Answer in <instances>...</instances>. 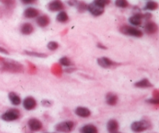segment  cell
<instances>
[{
  "instance_id": "33",
  "label": "cell",
  "mask_w": 159,
  "mask_h": 133,
  "mask_svg": "<svg viewBox=\"0 0 159 133\" xmlns=\"http://www.w3.org/2000/svg\"><path fill=\"white\" fill-rule=\"evenodd\" d=\"M41 104L42 105L45 107H49L52 105V103H51L50 101H48V100H43V101H42Z\"/></svg>"
},
{
  "instance_id": "23",
  "label": "cell",
  "mask_w": 159,
  "mask_h": 133,
  "mask_svg": "<svg viewBox=\"0 0 159 133\" xmlns=\"http://www.w3.org/2000/svg\"><path fill=\"white\" fill-rule=\"evenodd\" d=\"M158 8V4L157 2L149 1L146 3V5L144 6V10L154 11V10H156Z\"/></svg>"
},
{
  "instance_id": "1",
  "label": "cell",
  "mask_w": 159,
  "mask_h": 133,
  "mask_svg": "<svg viewBox=\"0 0 159 133\" xmlns=\"http://www.w3.org/2000/svg\"><path fill=\"white\" fill-rule=\"evenodd\" d=\"M3 69L5 71L12 73H23V66L20 63L14 61H6L2 63Z\"/></svg>"
},
{
  "instance_id": "37",
  "label": "cell",
  "mask_w": 159,
  "mask_h": 133,
  "mask_svg": "<svg viewBox=\"0 0 159 133\" xmlns=\"http://www.w3.org/2000/svg\"><path fill=\"white\" fill-rule=\"evenodd\" d=\"M115 133H118V132H115Z\"/></svg>"
},
{
  "instance_id": "21",
  "label": "cell",
  "mask_w": 159,
  "mask_h": 133,
  "mask_svg": "<svg viewBox=\"0 0 159 133\" xmlns=\"http://www.w3.org/2000/svg\"><path fill=\"white\" fill-rule=\"evenodd\" d=\"M81 133H98V129L92 124L85 125L81 128Z\"/></svg>"
},
{
  "instance_id": "9",
  "label": "cell",
  "mask_w": 159,
  "mask_h": 133,
  "mask_svg": "<svg viewBox=\"0 0 159 133\" xmlns=\"http://www.w3.org/2000/svg\"><path fill=\"white\" fill-rule=\"evenodd\" d=\"M37 105V101L33 97H26L23 101V106L26 110L32 111L36 108Z\"/></svg>"
},
{
  "instance_id": "8",
  "label": "cell",
  "mask_w": 159,
  "mask_h": 133,
  "mask_svg": "<svg viewBox=\"0 0 159 133\" xmlns=\"http://www.w3.org/2000/svg\"><path fill=\"white\" fill-rule=\"evenodd\" d=\"M87 10L90 12L94 17H99L104 12V8L99 7L94 2L90 3L87 6Z\"/></svg>"
},
{
  "instance_id": "12",
  "label": "cell",
  "mask_w": 159,
  "mask_h": 133,
  "mask_svg": "<svg viewBox=\"0 0 159 133\" xmlns=\"http://www.w3.org/2000/svg\"><path fill=\"white\" fill-rule=\"evenodd\" d=\"M158 26L155 22H148L144 26V31L148 34H155L158 32Z\"/></svg>"
},
{
  "instance_id": "17",
  "label": "cell",
  "mask_w": 159,
  "mask_h": 133,
  "mask_svg": "<svg viewBox=\"0 0 159 133\" xmlns=\"http://www.w3.org/2000/svg\"><path fill=\"white\" fill-rule=\"evenodd\" d=\"M8 97H9V100L11 102V104L14 106L20 105L22 102L20 97L19 96L18 94H16V93H14V92H10V93H9Z\"/></svg>"
},
{
  "instance_id": "19",
  "label": "cell",
  "mask_w": 159,
  "mask_h": 133,
  "mask_svg": "<svg viewBox=\"0 0 159 133\" xmlns=\"http://www.w3.org/2000/svg\"><path fill=\"white\" fill-rule=\"evenodd\" d=\"M106 101H107V104L110 106L116 105L118 102L117 95L113 93H107L106 97Z\"/></svg>"
},
{
  "instance_id": "36",
  "label": "cell",
  "mask_w": 159,
  "mask_h": 133,
  "mask_svg": "<svg viewBox=\"0 0 159 133\" xmlns=\"http://www.w3.org/2000/svg\"><path fill=\"white\" fill-rule=\"evenodd\" d=\"M21 1L23 2V3H25V4H29V3L34 2L35 0H21Z\"/></svg>"
},
{
  "instance_id": "16",
  "label": "cell",
  "mask_w": 159,
  "mask_h": 133,
  "mask_svg": "<svg viewBox=\"0 0 159 133\" xmlns=\"http://www.w3.org/2000/svg\"><path fill=\"white\" fill-rule=\"evenodd\" d=\"M51 20H50L49 17H48L47 15L38 16L37 18V23L40 27H45V26H48Z\"/></svg>"
},
{
  "instance_id": "27",
  "label": "cell",
  "mask_w": 159,
  "mask_h": 133,
  "mask_svg": "<svg viewBox=\"0 0 159 133\" xmlns=\"http://www.w3.org/2000/svg\"><path fill=\"white\" fill-rule=\"evenodd\" d=\"M87 6H88V5L85 2H84L79 1V2H78L77 6H76L75 7L77 8L78 11H79V12H85V10H87Z\"/></svg>"
},
{
  "instance_id": "20",
  "label": "cell",
  "mask_w": 159,
  "mask_h": 133,
  "mask_svg": "<svg viewBox=\"0 0 159 133\" xmlns=\"http://www.w3.org/2000/svg\"><path fill=\"white\" fill-rule=\"evenodd\" d=\"M134 86L138 88H151L153 87V84L148 79H143L141 80L138 81L134 83Z\"/></svg>"
},
{
  "instance_id": "35",
  "label": "cell",
  "mask_w": 159,
  "mask_h": 133,
  "mask_svg": "<svg viewBox=\"0 0 159 133\" xmlns=\"http://www.w3.org/2000/svg\"><path fill=\"white\" fill-rule=\"evenodd\" d=\"M97 47H98V48H101V49H107V47L104 46L103 45H102V44H100V43L97 44Z\"/></svg>"
},
{
  "instance_id": "2",
  "label": "cell",
  "mask_w": 159,
  "mask_h": 133,
  "mask_svg": "<svg viewBox=\"0 0 159 133\" xmlns=\"http://www.w3.org/2000/svg\"><path fill=\"white\" fill-rule=\"evenodd\" d=\"M151 127V123L147 120L134 121L130 126V129L134 132L140 133L148 130Z\"/></svg>"
},
{
  "instance_id": "32",
  "label": "cell",
  "mask_w": 159,
  "mask_h": 133,
  "mask_svg": "<svg viewBox=\"0 0 159 133\" xmlns=\"http://www.w3.org/2000/svg\"><path fill=\"white\" fill-rule=\"evenodd\" d=\"M78 2H79V0H67V3L68 6H74V7L77 6Z\"/></svg>"
},
{
  "instance_id": "7",
  "label": "cell",
  "mask_w": 159,
  "mask_h": 133,
  "mask_svg": "<svg viewBox=\"0 0 159 133\" xmlns=\"http://www.w3.org/2000/svg\"><path fill=\"white\" fill-rule=\"evenodd\" d=\"M28 127L30 129L32 132H38V131L41 130L43 128V124L41 121L37 118H30L27 122Z\"/></svg>"
},
{
  "instance_id": "34",
  "label": "cell",
  "mask_w": 159,
  "mask_h": 133,
  "mask_svg": "<svg viewBox=\"0 0 159 133\" xmlns=\"http://www.w3.org/2000/svg\"><path fill=\"white\" fill-rule=\"evenodd\" d=\"M0 53H3V54H6V55L9 54V52L7 51V50H6L5 48H2V47H0Z\"/></svg>"
},
{
  "instance_id": "26",
  "label": "cell",
  "mask_w": 159,
  "mask_h": 133,
  "mask_svg": "<svg viewBox=\"0 0 159 133\" xmlns=\"http://www.w3.org/2000/svg\"><path fill=\"white\" fill-rule=\"evenodd\" d=\"M115 5L117 7L124 9V8L128 7L129 2H127V0H116L115 1Z\"/></svg>"
},
{
  "instance_id": "25",
  "label": "cell",
  "mask_w": 159,
  "mask_h": 133,
  "mask_svg": "<svg viewBox=\"0 0 159 133\" xmlns=\"http://www.w3.org/2000/svg\"><path fill=\"white\" fill-rule=\"evenodd\" d=\"M59 63L65 67H69L71 65H72V62H71V61L68 57H62L59 60Z\"/></svg>"
},
{
  "instance_id": "5",
  "label": "cell",
  "mask_w": 159,
  "mask_h": 133,
  "mask_svg": "<svg viewBox=\"0 0 159 133\" xmlns=\"http://www.w3.org/2000/svg\"><path fill=\"white\" fill-rule=\"evenodd\" d=\"M120 32L122 34H126V35L132 36V37H141L143 36V32L141 30L138 29V28L134 27V26H130L124 25L122 26L120 29Z\"/></svg>"
},
{
  "instance_id": "6",
  "label": "cell",
  "mask_w": 159,
  "mask_h": 133,
  "mask_svg": "<svg viewBox=\"0 0 159 133\" xmlns=\"http://www.w3.org/2000/svg\"><path fill=\"white\" fill-rule=\"evenodd\" d=\"M48 8L51 12H60L63 10L65 6L61 0H52L48 5Z\"/></svg>"
},
{
  "instance_id": "3",
  "label": "cell",
  "mask_w": 159,
  "mask_h": 133,
  "mask_svg": "<svg viewBox=\"0 0 159 133\" xmlns=\"http://www.w3.org/2000/svg\"><path fill=\"white\" fill-rule=\"evenodd\" d=\"M75 126V124L72 121H61L56 125L55 130L61 133H70L71 131L74 130Z\"/></svg>"
},
{
  "instance_id": "14",
  "label": "cell",
  "mask_w": 159,
  "mask_h": 133,
  "mask_svg": "<svg viewBox=\"0 0 159 133\" xmlns=\"http://www.w3.org/2000/svg\"><path fill=\"white\" fill-rule=\"evenodd\" d=\"M142 19H143L142 13H136L129 18V22H130V24H132L133 26H141V23H142Z\"/></svg>"
},
{
  "instance_id": "13",
  "label": "cell",
  "mask_w": 159,
  "mask_h": 133,
  "mask_svg": "<svg viewBox=\"0 0 159 133\" xmlns=\"http://www.w3.org/2000/svg\"><path fill=\"white\" fill-rule=\"evenodd\" d=\"M75 113L77 116L81 117V118H89L91 115V112L89 108L85 107H76Z\"/></svg>"
},
{
  "instance_id": "31",
  "label": "cell",
  "mask_w": 159,
  "mask_h": 133,
  "mask_svg": "<svg viewBox=\"0 0 159 133\" xmlns=\"http://www.w3.org/2000/svg\"><path fill=\"white\" fill-rule=\"evenodd\" d=\"M147 102L149 103V104L158 105V104H159V99H158V98H152V99L148 100Z\"/></svg>"
},
{
  "instance_id": "11",
  "label": "cell",
  "mask_w": 159,
  "mask_h": 133,
  "mask_svg": "<svg viewBox=\"0 0 159 133\" xmlns=\"http://www.w3.org/2000/svg\"><path fill=\"white\" fill-rule=\"evenodd\" d=\"M40 15V12L37 9L34 7L26 8L23 12V16L27 19H33L36 18Z\"/></svg>"
},
{
  "instance_id": "24",
  "label": "cell",
  "mask_w": 159,
  "mask_h": 133,
  "mask_svg": "<svg viewBox=\"0 0 159 133\" xmlns=\"http://www.w3.org/2000/svg\"><path fill=\"white\" fill-rule=\"evenodd\" d=\"M24 53L27 55L33 56V57L36 58H46L48 55L43 54V53L37 52V51H24Z\"/></svg>"
},
{
  "instance_id": "10",
  "label": "cell",
  "mask_w": 159,
  "mask_h": 133,
  "mask_svg": "<svg viewBox=\"0 0 159 133\" xmlns=\"http://www.w3.org/2000/svg\"><path fill=\"white\" fill-rule=\"evenodd\" d=\"M97 62L98 64H99V66L102 67V68L104 69L110 68V67L116 65V63H115L113 61H112L111 59H110L107 57L99 58V59H97Z\"/></svg>"
},
{
  "instance_id": "18",
  "label": "cell",
  "mask_w": 159,
  "mask_h": 133,
  "mask_svg": "<svg viewBox=\"0 0 159 133\" xmlns=\"http://www.w3.org/2000/svg\"><path fill=\"white\" fill-rule=\"evenodd\" d=\"M34 26L31 23H25L20 26V32L21 34H24V35H29L34 32Z\"/></svg>"
},
{
  "instance_id": "22",
  "label": "cell",
  "mask_w": 159,
  "mask_h": 133,
  "mask_svg": "<svg viewBox=\"0 0 159 133\" xmlns=\"http://www.w3.org/2000/svg\"><path fill=\"white\" fill-rule=\"evenodd\" d=\"M68 19H69V17H68V13L65 11H60L56 17L57 21L60 22V23H66Z\"/></svg>"
},
{
  "instance_id": "28",
  "label": "cell",
  "mask_w": 159,
  "mask_h": 133,
  "mask_svg": "<svg viewBox=\"0 0 159 133\" xmlns=\"http://www.w3.org/2000/svg\"><path fill=\"white\" fill-rule=\"evenodd\" d=\"M93 2L98 6L102 8H105L106 6H108L110 3V0H94Z\"/></svg>"
},
{
  "instance_id": "30",
  "label": "cell",
  "mask_w": 159,
  "mask_h": 133,
  "mask_svg": "<svg viewBox=\"0 0 159 133\" xmlns=\"http://www.w3.org/2000/svg\"><path fill=\"white\" fill-rule=\"evenodd\" d=\"M2 3L9 8H12L16 5V0H2Z\"/></svg>"
},
{
  "instance_id": "29",
  "label": "cell",
  "mask_w": 159,
  "mask_h": 133,
  "mask_svg": "<svg viewBox=\"0 0 159 133\" xmlns=\"http://www.w3.org/2000/svg\"><path fill=\"white\" fill-rule=\"evenodd\" d=\"M47 46H48V48L50 51H55V50H57L58 48L59 45L56 41H50Z\"/></svg>"
},
{
  "instance_id": "38",
  "label": "cell",
  "mask_w": 159,
  "mask_h": 133,
  "mask_svg": "<svg viewBox=\"0 0 159 133\" xmlns=\"http://www.w3.org/2000/svg\"><path fill=\"white\" fill-rule=\"evenodd\" d=\"M45 133H48V132H45Z\"/></svg>"
},
{
  "instance_id": "15",
  "label": "cell",
  "mask_w": 159,
  "mask_h": 133,
  "mask_svg": "<svg viewBox=\"0 0 159 133\" xmlns=\"http://www.w3.org/2000/svg\"><path fill=\"white\" fill-rule=\"evenodd\" d=\"M107 131L110 133L117 132L118 129H119V123H118V121L116 120L110 119L107 122Z\"/></svg>"
},
{
  "instance_id": "4",
  "label": "cell",
  "mask_w": 159,
  "mask_h": 133,
  "mask_svg": "<svg viewBox=\"0 0 159 133\" xmlns=\"http://www.w3.org/2000/svg\"><path fill=\"white\" fill-rule=\"evenodd\" d=\"M20 117V112L16 108H12L6 111L2 115V120L5 121H13L19 119Z\"/></svg>"
}]
</instances>
